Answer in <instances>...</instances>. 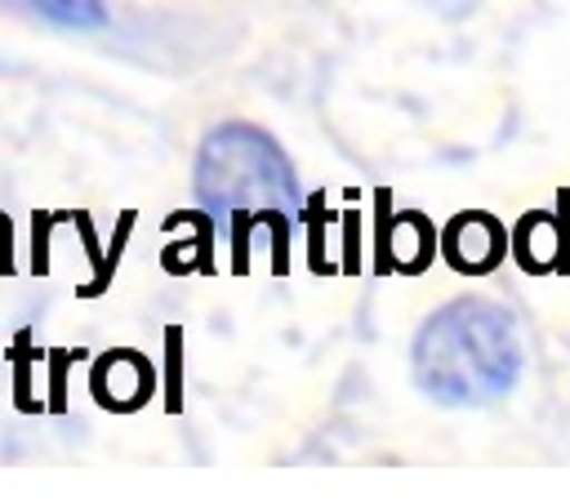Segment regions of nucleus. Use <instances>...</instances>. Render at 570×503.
<instances>
[{"label": "nucleus", "instance_id": "obj_1", "mask_svg": "<svg viewBox=\"0 0 570 503\" xmlns=\"http://www.w3.org/2000/svg\"><path fill=\"white\" fill-rule=\"evenodd\" d=\"M196 200L236 249V272H245L249 231L258 227L272 236V267L285 272V249L303 214V196L294 165L272 134L240 120L209 129L196 151Z\"/></svg>", "mask_w": 570, "mask_h": 503}, {"label": "nucleus", "instance_id": "obj_2", "mask_svg": "<svg viewBox=\"0 0 570 503\" xmlns=\"http://www.w3.org/2000/svg\"><path fill=\"white\" fill-rule=\"evenodd\" d=\"M410 369L436 405H490L521 374V338L512 316L485 298L436 307L410 347Z\"/></svg>", "mask_w": 570, "mask_h": 503}, {"label": "nucleus", "instance_id": "obj_3", "mask_svg": "<svg viewBox=\"0 0 570 503\" xmlns=\"http://www.w3.org/2000/svg\"><path fill=\"white\" fill-rule=\"evenodd\" d=\"M89 392L102 410L129 414L151 396V365L129 347H111L89 365Z\"/></svg>", "mask_w": 570, "mask_h": 503}, {"label": "nucleus", "instance_id": "obj_4", "mask_svg": "<svg viewBox=\"0 0 570 503\" xmlns=\"http://www.w3.org/2000/svg\"><path fill=\"white\" fill-rule=\"evenodd\" d=\"M503 245H508L503 227H499L490 214H481V209L459 214V218L445 227V236H441V249H445L450 267H459V272H468V276L499 267Z\"/></svg>", "mask_w": 570, "mask_h": 503}, {"label": "nucleus", "instance_id": "obj_5", "mask_svg": "<svg viewBox=\"0 0 570 503\" xmlns=\"http://www.w3.org/2000/svg\"><path fill=\"white\" fill-rule=\"evenodd\" d=\"M0 9L49 22V27H67V31H94L107 22L102 0H0Z\"/></svg>", "mask_w": 570, "mask_h": 503}]
</instances>
